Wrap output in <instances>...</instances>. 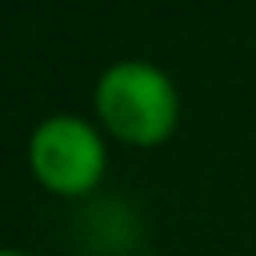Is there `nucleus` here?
I'll list each match as a JSON object with an SVG mask.
<instances>
[{"mask_svg": "<svg viewBox=\"0 0 256 256\" xmlns=\"http://www.w3.org/2000/svg\"><path fill=\"white\" fill-rule=\"evenodd\" d=\"M28 156H32V172L40 176V184L64 196L88 192L104 172V144L96 128L80 116H48L32 132Z\"/></svg>", "mask_w": 256, "mask_h": 256, "instance_id": "f03ea898", "label": "nucleus"}, {"mask_svg": "<svg viewBox=\"0 0 256 256\" xmlns=\"http://www.w3.org/2000/svg\"><path fill=\"white\" fill-rule=\"evenodd\" d=\"M0 256H24V252H16V248H0Z\"/></svg>", "mask_w": 256, "mask_h": 256, "instance_id": "7ed1b4c3", "label": "nucleus"}, {"mask_svg": "<svg viewBox=\"0 0 256 256\" xmlns=\"http://www.w3.org/2000/svg\"><path fill=\"white\" fill-rule=\"evenodd\" d=\"M100 120L132 144H156L176 124V88L148 60H120L96 84Z\"/></svg>", "mask_w": 256, "mask_h": 256, "instance_id": "f257e3e1", "label": "nucleus"}]
</instances>
